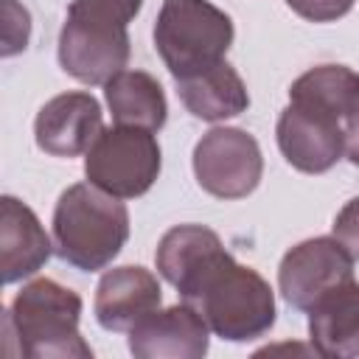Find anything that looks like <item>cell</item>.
<instances>
[{"mask_svg":"<svg viewBox=\"0 0 359 359\" xmlns=\"http://www.w3.org/2000/svg\"><path fill=\"white\" fill-rule=\"evenodd\" d=\"M177 95L194 118L202 121H224L247 112L250 93L244 79L227 62H219L202 73L177 79Z\"/></svg>","mask_w":359,"mask_h":359,"instance_id":"9a60e30c","label":"cell"},{"mask_svg":"<svg viewBox=\"0 0 359 359\" xmlns=\"http://www.w3.org/2000/svg\"><path fill=\"white\" fill-rule=\"evenodd\" d=\"M50 238L39 224L36 213L17 196L0 199V269L3 283L31 278L50 258Z\"/></svg>","mask_w":359,"mask_h":359,"instance_id":"4fadbf2b","label":"cell"},{"mask_svg":"<svg viewBox=\"0 0 359 359\" xmlns=\"http://www.w3.org/2000/svg\"><path fill=\"white\" fill-rule=\"evenodd\" d=\"M163 303L157 278L143 266H115L95 286V320L107 331H132Z\"/></svg>","mask_w":359,"mask_h":359,"instance_id":"7c38bea8","label":"cell"},{"mask_svg":"<svg viewBox=\"0 0 359 359\" xmlns=\"http://www.w3.org/2000/svg\"><path fill=\"white\" fill-rule=\"evenodd\" d=\"M112 121L121 126H140L157 132L165 126L168 104L160 81L146 70H121L104 84Z\"/></svg>","mask_w":359,"mask_h":359,"instance_id":"e0dca14e","label":"cell"},{"mask_svg":"<svg viewBox=\"0 0 359 359\" xmlns=\"http://www.w3.org/2000/svg\"><path fill=\"white\" fill-rule=\"evenodd\" d=\"M3 11H6V31H3V56H14L28 45V34H31V17L22 6H17L14 0H3Z\"/></svg>","mask_w":359,"mask_h":359,"instance_id":"ac0fdd59","label":"cell"},{"mask_svg":"<svg viewBox=\"0 0 359 359\" xmlns=\"http://www.w3.org/2000/svg\"><path fill=\"white\" fill-rule=\"evenodd\" d=\"M289 104L348 121L359 112V73L345 65H317L292 81Z\"/></svg>","mask_w":359,"mask_h":359,"instance_id":"2e32d148","label":"cell"},{"mask_svg":"<svg viewBox=\"0 0 359 359\" xmlns=\"http://www.w3.org/2000/svg\"><path fill=\"white\" fill-rule=\"evenodd\" d=\"M233 34V20L208 0H163L154 48L177 81L224 62Z\"/></svg>","mask_w":359,"mask_h":359,"instance_id":"5b68a950","label":"cell"},{"mask_svg":"<svg viewBox=\"0 0 359 359\" xmlns=\"http://www.w3.org/2000/svg\"><path fill=\"white\" fill-rule=\"evenodd\" d=\"M356 0H286V6L309 22H334L353 8Z\"/></svg>","mask_w":359,"mask_h":359,"instance_id":"d6986e66","label":"cell"},{"mask_svg":"<svg viewBox=\"0 0 359 359\" xmlns=\"http://www.w3.org/2000/svg\"><path fill=\"white\" fill-rule=\"evenodd\" d=\"M126 238L129 210L118 196L93 182H76L62 191L53 208V250L65 264L98 272L112 264Z\"/></svg>","mask_w":359,"mask_h":359,"instance_id":"3957f363","label":"cell"},{"mask_svg":"<svg viewBox=\"0 0 359 359\" xmlns=\"http://www.w3.org/2000/svg\"><path fill=\"white\" fill-rule=\"evenodd\" d=\"M143 0H73L59 34V65L81 84H107L129 62V22Z\"/></svg>","mask_w":359,"mask_h":359,"instance_id":"7a4b0ae2","label":"cell"},{"mask_svg":"<svg viewBox=\"0 0 359 359\" xmlns=\"http://www.w3.org/2000/svg\"><path fill=\"white\" fill-rule=\"evenodd\" d=\"M339 123L342 121L323 112L289 104L275 126L278 149L292 168L303 174H325L345 151V129Z\"/></svg>","mask_w":359,"mask_h":359,"instance_id":"9c48e42d","label":"cell"},{"mask_svg":"<svg viewBox=\"0 0 359 359\" xmlns=\"http://www.w3.org/2000/svg\"><path fill=\"white\" fill-rule=\"evenodd\" d=\"M309 339L325 359L359 356V283L351 278L309 309Z\"/></svg>","mask_w":359,"mask_h":359,"instance_id":"5bb4252c","label":"cell"},{"mask_svg":"<svg viewBox=\"0 0 359 359\" xmlns=\"http://www.w3.org/2000/svg\"><path fill=\"white\" fill-rule=\"evenodd\" d=\"M160 163V143L154 132L115 123L87 149L84 174L95 188L118 199H135L154 185Z\"/></svg>","mask_w":359,"mask_h":359,"instance_id":"8992f818","label":"cell"},{"mask_svg":"<svg viewBox=\"0 0 359 359\" xmlns=\"http://www.w3.org/2000/svg\"><path fill=\"white\" fill-rule=\"evenodd\" d=\"M351 278L353 255L337 236H317L294 244L278 266V289L297 311H309L325 292Z\"/></svg>","mask_w":359,"mask_h":359,"instance_id":"ba28073f","label":"cell"},{"mask_svg":"<svg viewBox=\"0 0 359 359\" xmlns=\"http://www.w3.org/2000/svg\"><path fill=\"white\" fill-rule=\"evenodd\" d=\"M177 292L227 342L258 339L275 325L272 286L252 266L238 264L224 247L182 280Z\"/></svg>","mask_w":359,"mask_h":359,"instance_id":"6da1fadb","label":"cell"},{"mask_svg":"<svg viewBox=\"0 0 359 359\" xmlns=\"http://www.w3.org/2000/svg\"><path fill=\"white\" fill-rule=\"evenodd\" d=\"M194 174L199 188L216 199L250 196L264 174L261 146L238 126H216L194 146Z\"/></svg>","mask_w":359,"mask_h":359,"instance_id":"52a82bcc","label":"cell"},{"mask_svg":"<svg viewBox=\"0 0 359 359\" xmlns=\"http://www.w3.org/2000/svg\"><path fill=\"white\" fill-rule=\"evenodd\" d=\"M210 328L191 303L157 309L129 331V351L137 359H202Z\"/></svg>","mask_w":359,"mask_h":359,"instance_id":"8fae6325","label":"cell"},{"mask_svg":"<svg viewBox=\"0 0 359 359\" xmlns=\"http://www.w3.org/2000/svg\"><path fill=\"white\" fill-rule=\"evenodd\" d=\"M345 154L353 165H359V112L345 121Z\"/></svg>","mask_w":359,"mask_h":359,"instance_id":"44dd1931","label":"cell"},{"mask_svg":"<svg viewBox=\"0 0 359 359\" xmlns=\"http://www.w3.org/2000/svg\"><path fill=\"white\" fill-rule=\"evenodd\" d=\"M104 132L101 104L90 93H62L53 95L34 121L36 146L53 157H79Z\"/></svg>","mask_w":359,"mask_h":359,"instance_id":"30bf717a","label":"cell"},{"mask_svg":"<svg viewBox=\"0 0 359 359\" xmlns=\"http://www.w3.org/2000/svg\"><path fill=\"white\" fill-rule=\"evenodd\" d=\"M334 236L342 241V247L359 261V196L342 205V210L334 219Z\"/></svg>","mask_w":359,"mask_h":359,"instance_id":"ffe728a7","label":"cell"},{"mask_svg":"<svg viewBox=\"0 0 359 359\" xmlns=\"http://www.w3.org/2000/svg\"><path fill=\"white\" fill-rule=\"evenodd\" d=\"M81 297L56 283L36 278L25 283L6 311V337L14 353L28 359H90L93 348L79 331Z\"/></svg>","mask_w":359,"mask_h":359,"instance_id":"277c9868","label":"cell"}]
</instances>
